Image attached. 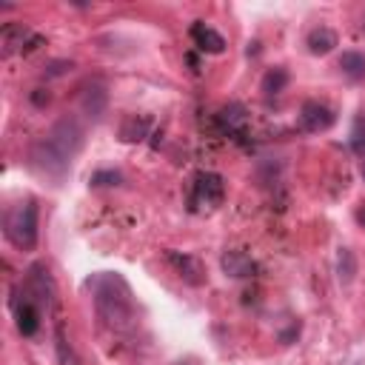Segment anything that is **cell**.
I'll return each instance as SVG.
<instances>
[{"mask_svg":"<svg viewBox=\"0 0 365 365\" xmlns=\"http://www.w3.org/2000/svg\"><path fill=\"white\" fill-rule=\"evenodd\" d=\"M88 288H91L94 308H97L100 319L111 331H128L134 325V302H131V291L123 282V277L97 274L88 279Z\"/></svg>","mask_w":365,"mask_h":365,"instance_id":"1","label":"cell"},{"mask_svg":"<svg viewBox=\"0 0 365 365\" xmlns=\"http://www.w3.org/2000/svg\"><path fill=\"white\" fill-rule=\"evenodd\" d=\"M3 228H6V237H9L11 245H17V248H34L37 245V205H34V200H26V202L11 205L6 211Z\"/></svg>","mask_w":365,"mask_h":365,"instance_id":"2","label":"cell"},{"mask_svg":"<svg viewBox=\"0 0 365 365\" xmlns=\"http://www.w3.org/2000/svg\"><path fill=\"white\" fill-rule=\"evenodd\" d=\"M46 140H48L60 154H66V157L71 160V157L80 151V145H83V125L77 123V117H60V120L48 128Z\"/></svg>","mask_w":365,"mask_h":365,"instance_id":"3","label":"cell"},{"mask_svg":"<svg viewBox=\"0 0 365 365\" xmlns=\"http://www.w3.org/2000/svg\"><path fill=\"white\" fill-rule=\"evenodd\" d=\"M29 157H31V165H34L40 174L54 177V180H60V177L68 171V165H71V160H68L66 154H60L46 137L31 145V154H29Z\"/></svg>","mask_w":365,"mask_h":365,"instance_id":"4","label":"cell"},{"mask_svg":"<svg viewBox=\"0 0 365 365\" xmlns=\"http://www.w3.org/2000/svg\"><path fill=\"white\" fill-rule=\"evenodd\" d=\"M51 297H54V285H51L48 271L43 265H31L26 277V299L34 302L37 308H48Z\"/></svg>","mask_w":365,"mask_h":365,"instance_id":"5","label":"cell"},{"mask_svg":"<svg viewBox=\"0 0 365 365\" xmlns=\"http://www.w3.org/2000/svg\"><path fill=\"white\" fill-rule=\"evenodd\" d=\"M299 120H302V128H305V131H325V128H331V123H334V111H331L328 106L317 103V100H308V103L302 106Z\"/></svg>","mask_w":365,"mask_h":365,"instance_id":"6","label":"cell"},{"mask_svg":"<svg viewBox=\"0 0 365 365\" xmlns=\"http://www.w3.org/2000/svg\"><path fill=\"white\" fill-rule=\"evenodd\" d=\"M220 262H222V271H225L228 277H251V274H254V262H251V257L242 254V251H225Z\"/></svg>","mask_w":365,"mask_h":365,"instance_id":"7","label":"cell"},{"mask_svg":"<svg viewBox=\"0 0 365 365\" xmlns=\"http://www.w3.org/2000/svg\"><path fill=\"white\" fill-rule=\"evenodd\" d=\"M191 37L197 40V46L202 48V51H211V54H220L222 48H225V40L214 31V29H208V26H202V23H197L194 29H191Z\"/></svg>","mask_w":365,"mask_h":365,"instance_id":"8","label":"cell"},{"mask_svg":"<svg viewBox=\"0 0 365 365\" xmlns=\"http://www.w3.org/2000/svg\"><path fill=\"white\" fill-rule=\"evenodd\" d=\"M334 46H336V34H334L328 26L311 29V34H308V48H311V54H328Z\"/></svg>","mask_w":365,"mask_h":365,"instance_id":"9","label":"cell"},{"mask_svg":"<svg viewBox=\"0 0 365 365\" xmlns=\"http://www.w3.org/2000/svg\"><path fill=\"white\" fill-rule=\"evenodd\" d=\"M80 106L88 117H100L106 111V88L103 86H88L80 97Z\"/></svg>","mask_w":365,"mask_h":365,"instance_id":"10","label":"cell"},{"mask_svg":"<svg viewBox=\"0 0 365 365\" xmlns=\"http://www.w3.org/2000/svg\"><path fill=\"white\" fill-rule=\"evenodd\" d=\"M171 262L180 268V277L185 279V282H191V285H200L202 282V265L194 259V257H188V254H171Z\"/></svg>","mask_w":365,"mask_h":365,"instance_id":"11","label":"cell"},{"mask_svg":"<svg viewBox=\"0 0 365 365\" xmlns=\"http://www.w3.org/2000/svg\"><path fill=\"white\" fill-rule=\"evenodd\" d=\"M336 277H339L342 285L354 282V277H356V257H354L351 248H339V257H336Z\"/></svg>","mask_w":365,"mask_h":365,"instance_id":"12","label":"cell"},{"mask_svg":"<svg viewBox=\"0 0 365 365\" xmlns=\"http://www.w3.org/2000/svg\"><path fill=\"white\" fill-rule=\"evenodd\" d=\"M37 305L34 302H29V299H23V305L17 308V328H20V334H26V336H31L34 331H37Z\"/></svg>","mask_w":365,"mask_h":365,"instance_id":"13","label":"cell"},{"mask_svg":"<svg viewBox=\"0 0 365 365\" xmlns=\"http://www.w3.org/2000/svg\"><path fill=\"white\" fill-rule=\"evenodd\" d=\"M197 191H200V197H205V202H208V200L217 202V200L222 197V180H220L217 174H200Z\"/></svg>","mask_w":365,"mask_h":365,"instance_id":"14","label":"cell"},{"mask_svg":"<svg viewBox=\"0 0 365 365\" xmlns=\"http://www.w3.org/2000/svg\"><path fill=\"white\" fill-rule=\"evenodd\" d=\"M288 86V71L285 68H268L262 77V91L265 94H279Z\"/></svg>","mask_w":365,"mask_h":365,"instance_id":"15","label":"cell"},{"mask_svg":"<svg viewBox=\"0 0 365 365\" xmlns=\"http://www.w3.org/2000/svg\"><path fill=\"white\" fill-rule=\"evenodd\" d=\"M339 68H342L348 77H362V74H365V54L345 51V54L339 57Z\"/></svg>","mask_w":365,"mask_h":365,"instance_id":"16","label":"cell"},{"mask_svg":"<svg viewBox=\"0 0 365 365\" xmlns=\"http://www.w3.org/2000/svg\"><path fill=\"white\" fill-rule=\"evenodd\" d=\"M23 37H26V29L9 23V26L3 29V54H11V51L17 48V43L23 46Z\"/></svg>","mask_w":365,"mask_h":365,"instance_id":"17","label":"cell"},{"mask_svg":"<svg viewBox=\"0 0 365 365\" xmlns=\"http://www.w3.org/2000/svg\"><path fill=\"white\" fill-rule=\"evenodd\" d=\"M351 145L359 157H365V117H356L354 131H351Z\"/></svg>","mask_w":365,"mask_h":365,"instance_id":"18","label":"cell"},{"mask_svg":"<svg viewBox=\"0 0 365 365\" xmlns=\"http://www.w3.org/2000/svg\"><path fill=\"white\" fill-rule=\"evenodd\" d=\"M356 220H359V222L365 225V208H359V211H356Z\"/></svg>","mask_w":365,"mask_h":365,"instance_id":"19","label":"cell"}]
</instances>
